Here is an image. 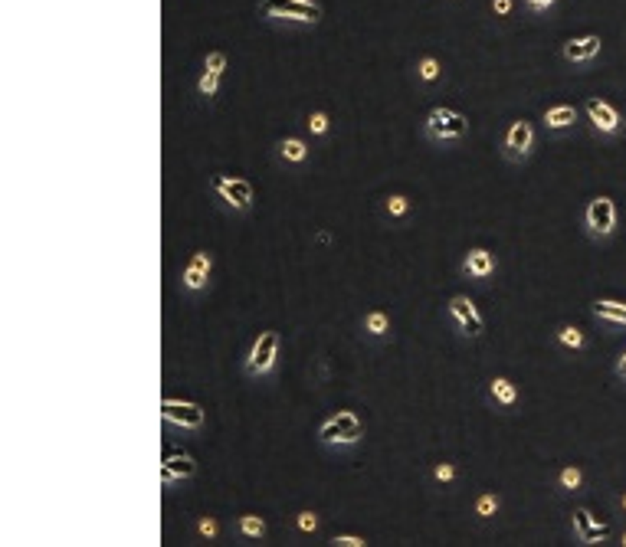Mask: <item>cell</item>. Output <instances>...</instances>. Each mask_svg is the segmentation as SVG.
I'll use <instances>...</instances> for the list:
<instances>
[{
    "label": "cell",
    "mask_w": 626,
    "mask_h": 547,
    "mask_svg": "<svg viewBox=\"0 0 626 547\" xmlns=\"http://www.w3.org/2000/svg\"><path fill=\"white\" fill-rule=\"evenodd\" d=\"M462 272L472 279H489L495 272V256L489 250H469V256L462 259Z\"/></svg>",
    "instance_id": "14"
},
{
    "label": "cell",
    "mask_w": 626,
    "mask_h": 547,
    "mask_svg": "<svg viewBox=\"0 0 626 547\" xmlns=\"http://www.w3.org/2000/svg\"><path fill=\"white\" fill-rule=\"evenodd\" d=\"M453 475H456V465H449V462H443V465L433 469V478H436V482H453Z\"/></svg>",
    "instance_id": "30"
},
{
    "label": "cell",
    "mask_w": 626,
    "mask_h": 547,
    "mask_svg": "<svg viewBox=\"0 0 626 547\" xmlns=\"http://www.w3.org/2000/svg\"><path fill=\"white\" fill-rule=\"evenodd\" d=\"M220 75L217 69H204V75H200V82H197V92L200 95H207V99H213L217 92H220Z\"/></svg>",
    "instance_id": "22"
},
{
    "label": "cell",
    "mask_w": 626,
    "mask_h": 547,
    "mask_svg": "<svg viewBox=\"0 0 626 547\" xmlns=\"http://www.w3.org/2000/svg\"><path fill=\"white\" fill-rule=\"evenodd\" d=\"M318 439L325 446H358L364 439V423L354 410H338L328 420H322Z\"/></svg>",
    "instance_id": "1"
},
{
    "label": "cell",
    "mask_w": 626,
    "mask_h": 547,
    "mask_svg": "<svg viewBox=\"0 0 626 547\" xmlns=\"http://www.w3.org/2000/svg\"><path fill=\"white\" fill-rule=\"evenodd\" d=\"M495 511H498V498H495V495H479L476 515H479V518H492Z\"/></svg>",
    "instance_id": "26"
},
{
    "label": "cell",
    "mask_w": 626,
    "mask_h": 547,
    "mask_svg": "<svg viewBox=\"0 0 626 547\" xmlns=\"http://www.w3.org/2000/svg\"><path fill=\"white\" fill-rule=\"evenodd\" d=\"M309 132L312 134L328 132V115H325V112H312V115H309Z\"/></svg>",
    "instance_id": "27"
},
{
    "label": "cell",
    "mask_w": 626,
    "mask_h": 547,
    "mask_svg": "<svg viewBox=\"0 0 626 547\" xmlns=\"http://www.w3.org/2000/svg\"><path fill=\"white\" fill-rule=\"evenodd\" d=\"M204 69H217V73H224V69H226V56H224V53H210L207 62H204Z\"/></svg>",
    "instance_id": "31"
},
{
    "label": "cell",
    "mask_w": 626,
    "mask_h": 547,
    "mask_svg": "<svg viewBox=\"0 0 626 547\" xmlns=\"http://www.w3.org/2000/svg\"><path fill=\"white\" fill-rule=\"evenodd\" d=\"M583 475L581 469H574V465H567V469H561V488H567V491H574V488H581Z\"/></svg>",
    "instance_id": "25"
},
{
    "label": "cell",
    "mask_w": 626,
    "mask_h": 547,
    "mask_svg": "<svg viewBox=\"0 0 626 547\" xmlns=\"http://www.w3.org/2000/svg\"><path fill=\"white\" fill-rule=\"evenodd\" d=\"M574 121H577V108H574V105H554V108L544 112V125H548L551 132H564V128H570Z\"/></svg>",
    "instance_id": "16"
},
{
    "label": "cell",
    "mask_w": 626,
    "mask_h": 547,
    "mask_svg": "<svg viewBox=\"0 0 626 547\" xmlns=\"http://www.w3.org/2000/svg\"><path fill=\"white\" fill-rule=\"evenodd\" d=\"M210 191L217 193V200H224V207L237 210V213H246L256 200L253 184L246 178H239V174H213L210 178Z\"/></svg>",
    "instance_id": "2"
},
{
    "label": "cell",
    "mask_w": 626,
    "mask_h": 547,
    "mask_svg": "<svg viewBox=\"0 0 626 547\" xmlns=\"http://www.w3.org/2000/svg\"><path fill=\"white\" fill-rule=\"evenodd\" d=\"M440 75V62L433 60V56H426V60L420 62V79H426V82H433Z\"/></svg>",
    "instance_id": "28"
},
{
    "label": "cell",
    "mask_w": 626,
    "mask_h": 547,
    "mask_svg": "<svg viewBox=\"0 0 626 547\" xmlns=\"http://www.w3.org/2000/svg\"><path fill=\"white\" fill-rule=\"evenodd\" d=\"M594 315L600 318V321H610V325H626V305H623V302L597 298V302H594Z\"/></svg>",
    "instance_id": "17"
},
{
    "label": "cell",
    "mask_w": 626,
    "mask_h": 547,
    "mask_svg": "<svg viewBox=\"0 0 626 547\" xmlns=\"http://www.w3.org/2000/svg\"><path fill=\"white\" fill-rule=\"evenodd\" d=\"M384 210H387L390 217H407V213H410V200H407V197H400V193H397V197H387Z\"/></svg>",
    "instance_id": "24"
},
{
    "label": "cell",
    "mask_w": 626,
    "mask_h": 547,
    "mask_svg": "<svg viewBox=\"0 0 626 547\" xmlns=\"http://www.w3.org/2000/svg\"><path fill=\"white\" fill-rule=\"evenodd\" d=\"M210 269H213V256L210 252H194L191 259H187V266H184V276H180V285L187 289V292H204L210 285Z\"/></svg>",
    "instance_id": "10"
},
{
    "label": "cell",
    "mask_w": 626,
    "mask_h": 547,
    "mask_svg": "<svg viewBox=\"0 0 626 547\" xmlns=\"http://www.w3.org/2000/svg\"><path fill=\"white\" fill-rule=\"evenodd\" d=\"M197 475V462L187 452H167L161 459V482L171 485V482H184V478H194Z\"/></svg>",
    "instance_id": "11"
},
{
    "label": "cell",
    "mask_w": 626,
    "mask_h": 547,
    "mask_svg": "<svg viewBox=\"0 0 626 547\" xmlns=\"http://www.w3.org/2000/svg\"><path fill=\"white\" fill-rule=\"evenodd\" d=\"M237 528H239L243 537H263V534H266V521H263L259 515H243Z\"/></svg>",
    "instance_id": "21"
},
{
    "label": "cell",
    "mask_w": 626,
    "mask_h": 547,
    "mask_svg": "<svg viewBox=\"0 0 626 547\" xmlns=\"http://www.w3.org/2000/svg\"><path fill=\"white\" fill-rule=\"evenodd\" d=\"M489 397H492L495 403H502V406H515L518 390H515V384H511V380H505V377H495L492 384H489Z\"/></svg>",
    "instance_id": "19"
},
{
    "label": "cell",
    "mask_w": 626,
    "mask_h": 547,
    "mask_svg": "<svg viewBox=\"0 0 626 547\" xmlns=\"http://www.w3.org/2000/svg\"><path fill=\"white\" fill-rule=\"evenodd\" d=\"M574 534H577V541L581 544H597V541H603L607 534H610V528L607 524H600V521H594V515L587 511V508H574Z\"/></svg>",
    "instance_id": "12"
},
{
    "label": "cell",
    "mask_w": 626,
    "mask_h": 547,
    "mask_svg": "<svg viewBox=\"0 0 626 547\" xmlns=\"http://www.w3.org/2000/svg\"><path fill=\"white\" fill-rule=\"evenodd\" d=\"M623 544H626V534H623Z\"/></svg>",
    "instance_id": "37"
},
{
    "label": "cell",
    "mask_w": 626,
    "mask_h": 547,
    "mask_svg": "<svg viewBox=\"0 0 626 547\" xmlns=\"http://www.w3.org/2000/svg\"><path fill=\"white\" fill-rule=\"evenodd\" d=\"M364 331L371 335V338H384L390 331V318L384 315V311H368L364 315Z\"/></svg>",
    "instance_id": "20"
},
{
    "label": "cell",
    "mask_w": 626,
    "mask_h": 547,
    "mask_svg": "<svg viewBox=\"0 0 626 547\" xmlns=\"http://www.w3.org/2000/svg\"><path fill=\"white\" fill-rule=\"evenodd\" d=\"M466 132H469V121H466V115H459V112H453V108H433L430 115H426V134H430L433 141H459V138H466Z\"/></svg>",
    "instance_id": "5"
},
{
    "label": "cell",
    "mask_w": 626,
    "mask_h": 547,
    "mask_svg": "<svg viewBox=\"0 0 626 547\" xmlns=\"http://www.w3.org/2000/svg\"><path fill=\"white\" fill-rule=\"evenodd\" d=\"M259 10L272 20H289V23H318L322 7L315 0H259Z\"/></svg>",
    "instance_id": "4"
},
{
    "label": "cell",
    "mask_w": 626,
    "mask_h": 547,
    "mask_svg": "<svg viewBox=\"0 0 626 547\" xmlns=\"http://www.w3.org/2000/svg\"><path fill=\"white\" fill-rule=\"evenodd\" d=\"M554 0H528V7H535V10H548Z\"/></svg>",
    "instance_id": "35"
},
{
    "label": "cell",
    "mask_w": 626,
    "mask_h": 547,
    "mask_svg": "<svg viewBox=\"0 0 626 547\" xmlns=\"http://www.w3.org/2000/svg\"><path fill=\"white\" fill-rule=\"evenodd\" d=\"M535 148V128H531V121H511L508 125L505 138H502V151H505V158L511 161H525L528 154Z\"/></svg>",
    "instance_id": "8"
},
{
    "label": "cell",
    "mask_w": 626,
    "mask_h": 547,
    "mask_svg": "<svg viewBox=\"0 0 626 547\" xmlns=\"http://www.w3.org/2000/svg\"><path fill=\"white\" fill-rule=\"evenodd\" d=\"M279 348H282V338H279V331H263L259 338L253 341V348H250V354H246V374L250 377H266L276 370V361H279Z\"/></svg>",
    "instance_id": "3"
},
{
    "label": "cell",
    "mask_w": 626,
    "mask_h": 547,
    "mask_svg": "<svg viewBox=\"0 0 626 547\" xmlns=\"http://www.w3.org/2000/svg\"><path fill=\"white\" fill-rule=\"evenodd\" d=\"M161 420L178 429H194L197 433L207 423V413H204L200 403H191V400H165L161 403Z\"/></svg>",
    "instance_id": "6"
},
{
    "label": "cell",
    "mask_w": 626,
    "mask_h": 547,
    "mask_svg": "<svg viewBox=\"0 0 626 547\" xmlns=\"http://www.w3.org/2000/svg\"><path fill=\"white\" fill-rule=\"evenodd\" d=\"M492 7H495V14H502V16H505L508 10H511V0H495Z\"/></svg>",
    "instance_id": "34"
},
{
    "label": "cell",
    "mask_w": 626,
    "mask_h": 547,
    "mask_svg": "<svg viewBox=\"0 0 626 547\" xmlns=\"http://www.w3.org/2000/svg\"><path fill=\"white\" fill-rule=\"evenodd\" d=\"M623 508H626V498H623Z\"/></svg>",
    "instance_id": "38"
},
{
    "label": "cell",
    "mask_w": 626,
    "mask_h": 547,
    "mask_svg": "<svg viewBox=\"0 0 626 547\" xmlns=\"http://www.w3.org/2000/svg\"><path fill=\"white\" fill-rule=\"evenodd\" d=\"M557 341H561L564 348H583V335L577 331V328H570V325L557 328Z\"/></svg>",
    "instance_id": "23"
},
{
    "label": "cell",
    "mask_w": 626,
    "mask_h": 547,
    "mask_svg": "<svg viewBox=\"0 0 626 547\" xmlns=\"http://www.w3.org/2000/svg\"><path fill=\"white\" fill-rule=\"evenodd\" d=\"M616 374H620V377H623V380H626V354L620 357V364H616Z\"/></svg>",
    "instance_id": "36"
},
{
    "label": "cell",
    "mask_w": 626,
    "mask_h": 547,
    "mask_svg": "<svg viewBox=\"0 0 626 547\" xmlns=\"http://www.w3.org/2000/svg\"><path fill=\"white\" fill-rule=\"evenodd\" d=\"M197 531L204 534V537H217V521L213 518H200L197 521Z\"/></svg>",
    "instance_id": "32"
},
{
    "label": "cell",
    "mask_w": 626,
    "mask_h": 547,
    "mask_svg": "<svg viewBox=\"0 0 626 547\" xmlns=\"http://www.w3.org/2000/svg\"><path fill=\"white\" fill-rule=\"evenodd\" d=\"M298 528H302V531H315V528H318V518H315L312 511H302V515H298Z\"/></svg>",
    "instance_id": "33"
},
{
    "label": "cell",
    "mask_w": 626,
    "mask_h": 547,
    "mask_svg": "<svg viewBox=\"0 0 626 547\" xmlns=\"http://www.w3.org/2000/svg\"><path fill=\"white\" fill-rule=\"evenodd\" d=\"M600 53V36H581V40H570L564 43V56L570 62H583Z\"/></svg>",
    "instance_id": "15"
},
{
    "label": "cell",
    "mask_w": 626,
    "mask_h": 547,
    "mask_svg": "<svg viewBox=\"0 0 626 547\" xmlns=\"http://www.w3.org/2000/svg\"><path fill=\"white\" fill-rule=\"evenodd\" d=\"M279 158L289 164H302L309 158V145L302 141V138H282L279 141Z\"/></svg>",
    "instance_id": "18"
},
{
    "label": "cell",
    "mask_w": 626,
    "mask_h": 547,
    "mask_svg": "<svg viewBox=\"0 0 626 547\" xmlns=\"http://www.w3.org/2000/svg\"><path fill=\"white\" fill-rule=\"evenodd\" d=\"M449 318H453V325L459 328V335H466V338H479L485 331V318H482V311L476 308V302L469 295L449 298Z\"/></svg>",
    "instance_id": "7"
},
{
    "label": "cell",
    "mask_w": 626,
    "mask_h": 547,
    "mask_svg": "<svg viewBox=\"0 0 626 547\" xmlns=\"http://www.w3.org/2000/svg\"><path fill=\"white\" fill-rule=\"evenodd\" d=\"M331 544H335V547H364L368 541H364V537H358V534H338Z\"/></svg>",
    "instance_id": "29"
},
{
    "label": "cell",
    "mask_w": 626,
    "mask_h": 547,
    "mask_svg": "<svg viewBox=\"0 0 626 547\" xmlns=\"http://www.w3.org/2000/svg\"><path fill=\"white\" fill-rule=\"evenodd\" d=\"M583 223L594 236H610L613 226H616V207H613L610 197H594L583 210Z\"/></svg>",
    "instance_id": "9"
},
{
    "label": "cell",
    "mask_w": 626,
    "mask_h": 547,
    "mask_svg": "<svg viewBox=\"0 0 626 547\" xmlns=\"http://www.w3.org/2000/svg\"><path fill=\"white\" fill-rule=\"evenodd\" d=\"M583 108H587L590 121L597 125V132H603V134L620 132V112H616L610 102H603V99H587Z\"/></svg>",
    "instance_id": "13"
}]
</instances>
